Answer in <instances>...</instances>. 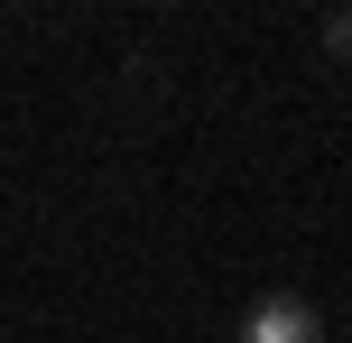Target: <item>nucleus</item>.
<instances>
[{
    "instance_id": "obj_1",
    "label": "nucleus",
    "mask_w": 352,
    "mask_h": 343,
    "mask_svg": "<svg viewBox=\"0 0 352 343\" xmlns=\"http://www.w3.org/2000/svg\"><path fill=\"white\" fill-rule=\"evenodd\" d=\"M232 343H324V316H316V297L278 288V297H260V307L241 316V334H232Z\"/></svg>"
},
{
    "instance_id": "obj_2",
    "label": "nucleus",
    "mask_w": 352,
    "mask_h": 343,
    "mask_svg": "<svg viewBox=\"0 0 352 343\" xmlns=\"http://www.w3.org/2000/svg\"><path fill=\"white\" fill-rule=\"evenodd\" d=\"M324 56L352 65V0H343V10H324Z\"/></svg>"
}]
</instances>
